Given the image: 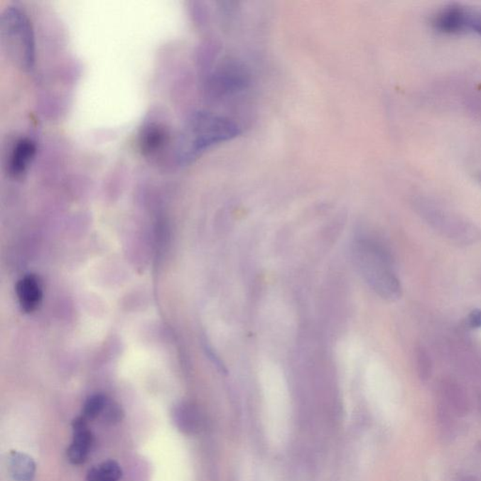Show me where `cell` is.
<instances>
[{"label":"cell","instance_id":"cell-1","mask_svg":"<svg viewBox=\"0 0 481 481\" xmlns=\"http://www.w3.org/2000/svg\"><path fill=\"white\" fill-rule=\"evenodd\" d=\"M352 256L358 273L378 296L389 302L401 298L402 287L394 271V259L383 243L358 238L352 244Z\"/></svg>","mask_w":481,"mask_h":481},{"label":"cell","instance_id":"cell-2","mask_svg":"<svg viewBox=\"0 0 481 481\" xmlns=\"http://www.w3.org/2000/svg\"><path fill=\"white\" fill-rule=\"evenodd\" d=\"M415 208L428 226L453 243L469 246L479 241L480 232L473 223L439 204L418 198Z\"/></svg>","mask_w":481,"mask_h":481},{"label":"cell","instance_id":"cell-3","mask_svg":"<svg viewBox=\"0 0 481 481\" xmlns=\"http://www.w3.org/2000/svg\"><path fill=\"white\" fill-rule=\"evenodd\" d=\"M239 134L240 128L230 119L209 113H198L189 127L185 158L194 156L210 146L235 138Z\"/></svg>","mask_w":481,"mask_h":481},{"label":"cell","instance_id":"cell-4","mask_svg":"<svg viewBox=\"0 0 481 481\" xmlns=\"http://www.w3.org/2000/svg\"><path fill=\"white\" fill-rule=\"evenodd\" d=\"M2 31L23 68L31 69L35 60L34 40L28 17L18 9H9L3 16Z\"/></svg>","mask_w":481,"mask_h":481},{"label":"cell","instance_id":"cell-5","mask_svg":"<svg viewBox=\"0 0 481 481\" xmlns=\"http://www.w3.org/2000/svg\"><path fill=\"white\" fill-rule=\"evenodd\" d=\"M473 11L460 5L443 9L434 16L433 24L437 31L445 34H456L470 31Z\"/></svg>","mask_w":481,"mask_h":481},{"label":"cell","instance_id":"cell-6","mask_svg":"<svg viewBox=\"0 0 481 481\" xmlns=\"http://www.w3.org/2000/svg\"><path fill=\"white\" fill-rule=\"evenodd\" d=\"M74 439L67 451V456L72 465L85 463L93 445V436L84 416H78L72 421Z\"/></svg>","mask_w":481,"mask_h":481},{"label":"cell","instance_id":"cell-7","mask_svg":"<svg viewBox=\"0 0 481 481\" xmlns=\"http://www.w3.org/2000/svg\"><path fill=\"white\" fill-rule=\"evenodd\" d=\"M448 347L450 358L463 373L481 378V354L468 341L454 340Z\"/></svg>","mask_w":481,"mask_h":481},{"label":"cell","instance_id":"cell-8","mask_svg":"<svg viewBox=\"0 0 481 481\" xmlns=\"http://www.w3.org/2000/svg\"><path fill=\"white\" fill-rule=\"evenodd\" d=\"M249 82V75L241 64L229 63L214 75L212 84V90L220 93L238 92L246 87Z\"/></svg>","mask_w":481,"mask_h":481},{"label":"cell","instance_id":"cell-9","mask_svg":"<svg viewBox=\"0 0 481 481\" xmlns=\"http://www.w3.org/2000/svg\"><path fill=\"white\" fill-rule=\"evenodd\" d=\"M441 399L450 406L455 415L463 416L468 415L470 404L468 393L462 384L453 377L443 379L440 384Z\"/></svg>","mask_w":481,"mask_h":481},{"label":"cell","instance_id":"cell-10","mask_svg":"<svg viewBox=\"0 0 481 481\" xmlns=\"http://www.w3.org/2000/svg\"><path fill=\"white\" fill-rule=\"evenodd\" d=\"M16 294L23 311H36L43 300L42 282L35 275L25 276L16 285Z\"/></svg>","mask_w":481,"mask_h":481},{"label":"cell","instance_id":"cell-11","mask_svg":"<svg viewBox=\"0 0 481 481\" xmlns=\"http://www.w3.org/2000/svg\"><path fill=\"white\" fill-rule=\"evenodd\" d=\"M36 147L29 139H21L16 143L10 160L9 171L13 177L19 178L28 171L29 166L33 161Z\"/></svg>","mask_w":481,"mask_h":481},{"label":"cell","instance_id":"cell-12","mask_svg":"<svg viewBox=\"0 0 481 481\" xmlns=\"http://www.w3.org/2000/svg\"><path fill=\"white\" fill-rule=\"evenodd\" d=\"M9 471L16 481H33L36 465L31 457L20 451L13 450L9 454Z\"/></svg>","mask_w":481,"mask_h":481},{"label":"cell","instance_id":"cell-13","mask_svg":"<svg viewBox=\"0 0 481 481\" xmlns=\"http://www.w3.org/2000/svg\"><path fill=\"white\" fill-rule=\"evenodd\" d=\"M167 132L159 124H150L143 130L141 146L143 153L147 156L156 153L167 142Z\"/></svg>","mask_w":481,"mask_h":481},{"label":"cell","instance_id":"cell-14","mask_svg":"<svg viewBox=\"0 0 481 481\" xmlns=\"http://www.w3.org/2000/svg\"><path fill=\"white\" fill-rule=\"evenodd\" d=\"M122 476L121 466L115 460H106L87 472V481H119Z\"/></svg>","mask_w":481,"mask_h":481},{"label":"cell","instance_id":"cell-15","mask_svg":"<svg viewBox=\"0 0 481 481\" xmlns=\"http://www.w3.org/2000/svg\"><path fill=\"white\" fill-rule=\"evenodd\" d=\"M415 360L418 378L422 382L430 380L433 372V358H431L427 348L422 344L416 347Z\"/></svg>","mask_w":481,"mask_h":481},{"label":"cell","instance_id":"cell-16","mask_svg":"<svg viewBox=\"0 0 481 481\" xmlns=\"http://www.w3.org/2000/svg\"><path fill=\"white\" fill-rule=\"evenodd\" d=\"M109 401V399L106 396L102 394H96L90 396L84 405L83 416L86 419H94L98 416H101L102 413L104 412V407Z\"/></svg>","mask_w":481,"mask_h":481},{"label":"cell","instance_id":"cell-17","mask_svg":"<svg viewBox=\"0 0 481 481\" xmlns=\"http://www.w3.org/2000/svg\"><path fill=\"white\" fill-rule=\"evenodd\" d=\"M101 416L107 423L114 424L121 421L124 413H122L121 408L118 404L109 399Z\"/></svg>","mask_w":481,"mask_h":481},{"label":"cell","instance_id":"cell-18","mask_svg":"<svg viewBox=\"0 0 481 481\" xmlns=\"http://www.w3.org/2000/svg\"><path fill=\"white\" fill-rule=\"evenodd\" d=\"M466 323L470 328H481V310L477 308V310H472L468 315Z\"/></svg>","mask_w":481,"mask_h":481},{"label":"cell","instance_id":"cell-19","mask_svg":"<svg viewBox=\"0 0 481 481\" xmlns=\"http://www.w3.org/2000/svg\"><path fill=\"white\" fill-rule=\"evenodd\" d=\"M470 31L477 32L481 36V13L480 11H473V16H472V21L470 26Z\"/></svg>","mask_w":481,"mask_h":481},{"label":"cell","instance_id":"cell-20","mask_svg":"<svg viewBox=\"0 0 481 481\" xmlns=\"http://www.w3.org/2000/svg\"><path fill=\"white\" fill-rule=\"evenodd\" d=\"M457 481H477V480L476 477L473 476H469V475H466V476L460 477L459 479L457 480Z\"/></svg>","mask_w":481,"mask_h":481},{"label":"cell","instance_id":"cell-21","mask_svg":"<svg viewBox=\"0 0 481 481\" xmlns=\"http://www.w3.org/2000/svg\"><path fill=\"white\" fill-rule=\"evenodd\" d=\"M477 407H479L480 412L481 413V390L477 393Z\"/></svg>","mask_w":481,"mask_h":481}]
</instances>
